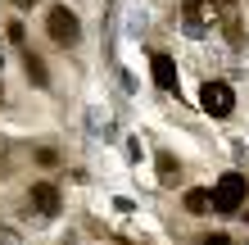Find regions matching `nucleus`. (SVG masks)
Instances as JSON below:
<instances>
[{
    "mask_svg": "<svg viewBox=\"0 0 249 245\" xmlns=\"http://www.w3.org/2000/svg\"><path fill=\"white\" fill-rule=\"evenodd\" d=\"M249 200V182L240 177V172H222L213 186V209L217 213H240V205Z\"/></svg>",
    "mask_w": 249,
    "mask_h": 245,
    "instance_id": "f257e3e1",
    "label": "nucleus"
},
{
    "mask_svg": "<svg viewBox=\"0 0 249 245\" xmlns=\"http://www.w3.org/2000/svg\"><path fill=\"white\" fill-rule=\"evenodd\" d=\"M245 223H249V209H245Z\"/></svg>",
    "mask_w": 249,
    "mask_h": 245,
    "instance_id": "dca6fc26",
    "label": "nucleus"
},
{
    "mask_svg": "<svg viewBox=\"0 0 249 245\" xmlns=\"http://www.w3.org/2000/svg\"><path fill=\"white\" fill-rule=\"evenodd\" d=\"M204 245H231V241H227L222 232H213V236H204Z\"/></svg>",
    "mask_w": 249,
    "mask_h": 245,
    "instance_id": "ddd939ff",
    "label": "nucleus"
},
{
    "mask_svg": "<svg viewBox=\"0 0 249 245\" xmlns=\"http://www.w3.org/2000/svg\"><path fill=\"white\" fill-rule=\"evenodd\" d=\"M46 32H50L54 46H77L82 41V23H77V14H72L68 5H54L46 14Z\"/></svg>",
    "mask_w": 249,
    "mask_h": 245,
    "instance_id": "f03ea898",
    "label": "nucleus"
},
{
    "mask_svg": "<svg viewBox=\"0 0 249 245\" xmlns=\"http://www.w3.org/2000/svg\"><path fill=\"white\" fill-rule=\"evenodd\" d=\"M199 105H204V113H213V118H227V113L236 109V91H231L227 82H204L199 86Z\"/></svg>",
    "mask_w": 249,
    "mask_h": 245,
    "instance_id": "7ed1b4c3",
    "label": "nucleus"
},
{
    "mask_svg": "<svg viewBox=\"0 0 249 245\" xmlns=\"http://www.w3.org/2000/svg\"><path fill=\"white\" fill-rule=\"evenodd\" d=\"M209 14H213V5H204V0H190V5L181 9L186 32H190V37H204V27H209Z\"/></svg>",
    "mask_w": 249,
    "mask_h": 245,
    "instance_id": "423d86ee",
    "label": "nucleus"
},
{
    "mask_svg": "<svg viewBox=\"0 0 249 245\" xmlns=\"http://www.w3.org/2000/svg\"><path fill=\"white\" fill-rule=\"evenodd\" d=\"M36 164H41V168H59V154H54L50 146H41V150H36Z\"/></svg>",
    "mask_w": 249,
    "mask_h": 245,
    "instance_id": "9b49d317",
    "label": "nucleus"
},
{
    "mask_svg": "<svg viewBox=\"0 0 249 245\" xmlns=\"http://www.w3.org/2000/svg\"><path fill=\"white\" fill-rule=\"evenodd\" d=\"M177 177H181V164L172 159V154H159V182H163V186H172Z\"/></svg>",
    "mask_w": 249,
    "mask_h": 245,
    "instance_id": "6e6552de",
    "label": "nucleus"
},
{
    "mask_svg": "<svg viewBox=\"0 0 249 245\" xmlns=\"http://www.w3.org/2000/svg\"><path fill=\"white\" fill-rule=\"evenodd\" d=\"M222 32H227L231 46H245V27H240V19H222Z\"/></svg>",
    "mask_w": 249,
    "mask_h": 245,
    "instance_id": "9d476101",
    "label": "nucleus"
},
{
    "mask_svg": "<svg viewBox=\"0 0 249 245\" xmlns=\"http://www.w3.org/2000/svg\"><path fill=\"white\" fill-rule=\"evenodd\" d=\"M186 213H209L213 209V191H204V186H195V191H186Z\"/></svg>",
    "mask_w": 249,
    "mask_h": 245,
    "instance_id": "0eeeda50",
    "label": "nucleus"
},
{
    "mask_svg": "<svg viewBox=\"0 0 249 245\" xmlns=\"http://www.w3.org/2000/svg\"><path fill=\"white\" fill-rule=\"evenodd\" d=\"M217 5H227V9H231V5H240V0H217Z\"/></svg>",
    "mask_w": 249,
    "mask_h": 245,
    "instance_id": "4468645a",
    "label": "nucleus"
},
{
    "mask_svg": "<svg viewBox=\"0 0 249 245\" xmlns=\"http://www.w3.org/2000/svg\"><path fill=\"white\" fill-rule=\"evenodd\" d=\"M0 245H23V236L14 232V227H5V223H0Z\"/></svg>",
    "mask_w": 249,
    "mask_h": 245,
    "instance_id": "f8f14e48",
    "label": "nucleus"
},
{
    "mask_svg": "<svg viewBox=\"0 0 249 245\" xmlns=\"http://www.w3.org/2000/svg\"><path fill=\"white\" fill-rule=\"evenodd\" d=\"M23 64H27V77H32L36 86H46V82H50V77H46V64H41L32 50H27V59H23Z\"/></svg>",
    "mask_w": 249,
    "mask_h": 245,
    "instance_id": "1a4fd4ad",
    "label": "nucleus"
},
{
    "mask_svg": "<svg viewBox=\"0 0 249 245\" xmlns=\"http://www.w3.org/2000/svg\"><path fill=\"white\" fill-rule=\"evenodd\" d=\"M150 73H154V86H159V91H177V64H172V55L154 50L150 55Z\"/></svg>",
    "mask_w": 249,
    "mask_h": 245,
    "instance_id": "20e7f679",
    "label": "nucleus"
},
{
    "mask_svg": "<svg viewBox=\"0 0 249 245\" xmlns=\"http://www.w3.org/2000/svg\"><path fill=\"white\" fill-rule=\"evenodd\" d=\"M27 200H32V213H41V218H54L59 213V186H50V182H36Z\"/></svg>",
    "mask_w": 249,
    "mask_h": 245,
    "instance_id": "39448f33",
    "label": "nucleus"
},
{
    "mask_svg": "<svg viewBox=\"0 0 249 245\" xmlns=\"http://www.w3.org/2000/svg\"><path fill=\"white\" fill-rule=\"evenodd\" d=\"M14 5H23V9H27V5H32V0H14Z\"/></svg>",
    "mask_w": 249,
    "mask_h": 245,
    "instance_id": "2eb2a0df",
    "label": "nucleus"
}]
</instances>
